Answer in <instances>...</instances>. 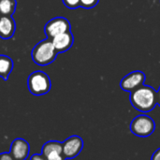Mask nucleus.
<instances>
[{
	"label": "nucleus",
	"instance_id": "nucleus-18",
	"mask_svg": "<svg viewBox=\"0 0 160 160\" xmlns=\"http://www.w3.org/2000/svg\"><path fill=\"white\" fill-rule=\"evenodd\" d=\"M151 160H160V148L156 150L151 157Z\"/></svg>",
	"mask_w": 160,
	"mask_h": 160
},
{
	"label": "nucleus",
	"instance_id": "nucleus-13",
	"mask_svg": "<svg viewBox=\"0 0 160 160\" xmlns=\"http://www.w3.org/2000/svg\"><path fill=\"white\" fill-rule=\"evenodd\" d=\"M16 0H0V15L12 16L16 11Z\"/></svg>",
	"mask_w": 160,
	"mask_h": 160
},
{
	"label": "nucleus",
	"instance_id": "nucleus-12",
	"mask_svg": "<svg viewBox=\"0 0 160 160\" xmlns=\"http://www.w3.org/2000/svg\"><path fill=\"white\" fill-rule=\"evenodd\" d=\"M13 67V60L9 56L0 54V78H2L4 81H8Z\"/></svg>",
	"mask_w": 160,
	"mask_h": 160
},
{
	"label": "nucleus",
	"instance_id": "nucleus-8",
	"mask_svg": "<svg viewBox=\"0 0 160 160\" xmlns=\"http://www.w3.org/2000/svg\"><path fill=\"white\" fill-rule=\"evenodd\" d=\"M41 155L47 160H66L63 153L62 142L57 141H49L45 142L41 149Z\"/></svg>",
	"mask_w": 160,
	"mask_h": 160
},
{
	"label": "nucleus",
	"instance_id": "nucleus-9",
	"mask_svg": "<svg viewBox=\"0 0 160 160\" xmlns=\"http://www.w3.org/2000/svg\"><path fill=\"white\" fill-rule=\"evenodd\" d=\"M9 153L14 160H25L30 153L29 143L24 139H15L11 142Z\"/></svg>",
	"mask_w": 160,
	"mask_h": 160
},
{
	"label": "nucleus",
	"instance_id": "nucleus-5",
	"mask_svg": "<svg viewBox=\"0 0 160 160\" xmlns=\"http://www.w3.org/2000/svg\"><path fill=\"white\" fill-rule=\"evenodd\" d=\"M71 25L69 21L64 17H55L48 21V22L44 26V33L46 35V38L52 39V38L63 34L65 32L70 31Z\"/></svg>",
	"mask_w": 160,
	"mask_h": 160
},
{
	"label": "nucleus",
	"instance_id": "nucleus-6",
	"mask_svg": "<svg viewBox=\"0 0 160 160\" xmlns=\"http://www.w3.org/2000/svg\"><path fill=\"white\" fill-rule=\"evenodd\" d=\"M145 82V74L141 70H135L126 75L120 82V87L122 90L131 93L135 89L139 88Z\"/></svg>",
	"mask_w": 160,
	"mask_h": 160
},
{
	"label": "nucleus",
	"instance_id": "nucleus-10",
	"mask_svg": "<svg viewBox=\"0 0 160 160\" xmlns=\"http://www.w3.org/2000/svg\"><path fill=\"white\" fill-rule=\"evenodd\" d=\"M52 42L58 53H64L72 47L74 43V37L71 31H68L52 38Z\"/></svg>",
	"mask_w": 160,
	"mask_h": 160
},
{
	"label": "nucleus",
	"instance_id": "nucleus-1",
	"mask_svg": "<svg viewBox=\"0 0 160 160\" xmlns=\"http://www.w3.org/2000/svg\"><path fill=\"white\" fill-rule=\"evenodd\" d=\"M129 101L134 109L147 113L155 109L158 105L157 91L150 85L142 84L130 93Z\"/></svg>",
	"mask_w": 160,
	"mask_h": 160
},
{
	"label": "nucleus",
	"instance_id": "nucleus-11",
	"mask_svg": "<svg viewBox=\"0 0 160 160\" xmlns=\"http://www.w3.org/2000/svg\"><path fill=\"white\" fill-rule=\"evenodd\" d=\"M16 31V22L12 16L0 15V38L10 39Z\"/></svg>",
	"mask_w": 160,
	"mask_h": 160
},
{
	"label": "nucleus",
	"instance_id": "nucleus-17",
	"mask_svg": "<svg viewBox=\"0 0 160 160\" xmlns=\"http://www.w3.org/2000/svg\"><path fill=\"white\" fill-rule=\"evenodd\" d=\"M30 160H47V159H46V158H45L43 155H41V154H35V155H33V156L30 158Z\"/></svg>",
	"mask_w": 160,
	"mask_h": 160
},
{
	"label": "nucleus",
	"instance_id": "nucleus-3",
	"mask_svg": "<svg viewBox=\"0 0 160 160\" xmlns=\"http://www.w3.org/2000/svg\"><path fill=\"white\" fill-rule=\"evenodd\" d=\"M27 87L32 95L37 97L44 96L48 94L52 88L51 79L44 71L36 70L28 76Z\"/></svg>",
	"mask_w": 160,
	"mask_h": 160
},
{
	"label": "nucleus",
	"instance_id": "nucleus-4",
	"mask_svg": "<svg viewBox=\"0 0 160 160\" xmlns=\"http://www.w3.org/2000/svg\"><path fill=\"white\" fill-rule=\"evenodd\" d=\"M129 128L135 136L146 138L151 136L156 130V122L147 114H140L131 121Z\"/></svg>",
	"mask_w": 160,
	"mask_h": 160
},
{
	"label": "nucleus",
	"instance_id": "nucleus-19",
	"mask_svg": "<svg viewBox=\"0 0 160 160\" xmlns=\"http://www.w3.org/2000/svg\"><path fill=\"white\" fill-rule=\"evenodd\" d=\"M157 101H158V105L160 107V86L158 90L157 91Z\"/></svg>",
	"mask_w": 160,
	"mask_h": 160
},
{
	"label": "nucleus",
	"instance_id": "nucleus-15",
	"mask_svg": "<svg viewBox=\"0 0 160 160\" xmlns=\"http://www.w3.org/2000/svg\"><path fill=\"white\" fill-rule=\"evenodd\" d=\"M64 5L69 9H76L80 8L81 0H62Z\"/></svg>",
	"mask_w": 160,
	"mask_h": 160
},
{
	"label": "nucleus",
	"instance_id": "nucleus-16",
	"mask_svg": "<svg viewBox=\"0 0 160 160\" xmlns=\"http://www.w3.org/2000/svg\"><path fill=\"white\" fill-rule=\"evenodd\" d=\"M0 160H14L10 153H3L0 154Z\"/></svg>",
	"mask_w": 160,
	"mask_h": 160
},
{
	"label": "nucleus",
	"instance_id": "nucleus-14",
	"mask_svg": "<svg viewBox=\"0 0 160 160\" xmlns=\"http://www.w3.org/2000/svg\"><path fill=\"white\" fill-rule=\"evenodd\" d=\"M99 0H81L80 2V7L86 8V9H90L95 8L98 4Z\"/></svg>",
	"mask_w": 160,
	"mask_h": 160
},
{
	"label": "nucleus",
	"instance_id": "nucleus-2",
	"mask_svg": "<svg viewBox=\"0 0 160 160\" xmlns=\"http://www.w3.org/2000/svg\"><path fill=\"white\" fill-rule=\"evenodd\" d=\"M58 52H56L52 39L45 38L39 41L32 50L31 57L33 62L38 66H48L52 64L57 57Z\"/></svg>",
	"mask_w": 160,
	"mask_h": 160
},
{
	"label": "nucleus",
	"instance_id": "nucleus-7",
	"mask_svg": "<svg viewBox=\"0 0 160 160\" xmlns=\"http://www.w3.org/2000/svg\"><path fill=\"white\" fill-rule=\"evenodd\" d=\"M63 153L67 159H72L78 157L83 148V141L78 135H72L68 137L64 142H62Z\"/></svg>",
	"mask_w": 160,
	"mask_h": 160
}]
</instances>
